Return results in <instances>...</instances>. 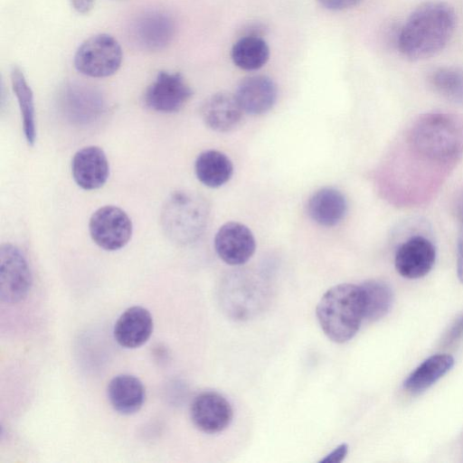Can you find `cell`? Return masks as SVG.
<instances>
[{
  "instance_id": "obj_1",
  "label": "cell",
  "mask_w": 463,
  "mask_h": 463,
  "mask_svg": "<svg viewBox=\"0 0 463 463\" xmlns=\"http://www.w3.org/2000/svg\"><path fill=\"white\" fill-rule=\"evenodd\" d=\"M455 10L447 3L435 1L419 5L406 19L398 35L400 52L419 61L441 52L454 34Z\"/></svg>"
},
{
  "instance_id": "obj_2",
  "label": "cell",
  "mask_w": 463,
  "mask_h": 463,
  "mask_svg": "<svg viewBox=\"0 0 463 463\" xmlns=\"http://www.w3.org/2000/svg\"><path fill=\"white\" fill-rule=\"evenodd\" d=\"M316 315L328 339L337 344L351 340L364 320L360 286L342 283L330 288L317 303Z\"/></svg>"
},
{
  "instance_id": "obj_3",
  "label": "cell",
  "mask_w": 463,
  "mask_h": 463,
  "mask_svg": "<svg viewBox=\"0 0 463 463\" xmlns=\"http://www.w3.org/2000/svg\"><path fill=\"white\" fill-rule=\"evenodd\" d=\"M209 213V205L202 195L191 191H176L163 206L162 228L173 241L188 244L203 233Z\"/></svg>"
},
{
  "instance_id": "obj_4",
  "label": "cell",
  "mask_w": 463,
  "mask_h": 463,
  "mask_svg": "<svg viewBox=\"0 0 463 463\" xmlns=\"http://www.w3.org/2000/svg\"><path fill=\"white\" fill-rule=\"evenodd\" d=\"M123 52L118 42L108 33H98L86 39L74 54L76 70L91 78H105L120 67Z\"/></svg>"
},
{
  "instance_id": "obj_5",
  "label": "cell",
  "mask_w": 463,
  "mask_h": 463,
  "mask_svg": "<svg viewBox=\"0 0 463 463\" xmlns=\"http://www.w3.org/2000/svg\"><path fill=\"white\" fill-rule=\"evenodd\" d=\"M29 264L19 248L4 243L0 249V296L7 304H16L28 295L32 287Z\"/></svg>"
},
{
  "instance_id": "obj_6",
  "label": "cell",
  "mask_w": 463,
  "mask_h": 463,
  "mask_svg": "<svg viewBox=\"0 0 463 463\" xmlns=\"http://www.w3.org/2000/svg\"><path fill=\"white\" fill-rule=\"evenodd\" d=\"M89 230L91 239L99 247L113 251L127 245L133 226L125 211L115 205H105L92 213Z\"/></svg>"
},
{
  "instance_id": "obj_7",
  "label": "cell",
  "mask_w": 463,
  "mask_h": 463,
  "mask_svg": "<svg viewBox=\"0 0 463 463\" xmlns=\"http://www.w3.org/2000/svg\"><path fill=\"white\" fill-rule=\"evenodd\" d=\"M175 24L168 14L149 10L138 14L131 23L129 37L140 50L158 52L167 47L174 39Z\"/></svg>"
},
{
  "instance_id": "obj_8",
  "label": "cell",
  "mask_w": 463,
  "mask_h": 463,
  "mask_svg": "<svg viewBox=\"0 0 463 463\" xmlns=\"http://www.w3.org/2000/svg\"><path fill=\"white\" fill-rule=\"evenodd\" d=\"M193 90L182 74L161 71L144 93L148 109L163 113L180 110L191 99Z\"/></svg>"
},
{
  "instance_id": "obj_9",
  "label": "cell",
  "mask_w": 463,
  "mask_h": 463,
  "mask_svg": "<svg viewBox=\"0 0 463 463\" xmlns=\"http://www.w3.org/2000/svg\"><path fill=\"white\" fill-rule=\"evenodd\" d=\"M194 425L201 431L214 434L224 430L232 422L231 403L216 392H203L194 397L190 407Z\"/></svg>"
},
{
  "instance_id": "obj_10",
  "label": "cell",
  "mask_w": 463,
  "mask_h": 463,
  "mask_svg": "<svg viewBox=\"0 0 463 463\" xmlns=\"http://www.w3.org/2000/svg\"><path fill=\"white\" fill-rule=\"evenodd\" d=\"M214 249L220 259L232 266L246 263L254 254L256 241L244 224L229 222L222 225L214 237Z\"/></svg>"
},
{
  "instance_id": "obj_11",
  "label": "cell",
  "mask_w": 463,
  "mask_h": 463,
  "mask_svg": "<svg viewBox=\"0 0 463 463\" xmlns=\"http://www.w3.org/2000/svg\"><path fill=\"white\" fill-rule=\"evenodd\" d=\"M436 260V249L426 237L414 235L403 241L394 256L397 272L406 279H415L427 275Z\"/></svg>"
},
{
  "instance_id": "obj_12",
  "label": "cell",
  "mask_w": 463,
  "mask_h": 463,
  "mask_svg": "<svg viewBox=\"0 0 463 463\" xmlns=\"http://www.w3.org/2000/svg\"><path fill=\"white\" fill-rule=\"evenodd\" d=\"M75 183L84 190L99 189L109 175V165L102 148L89 146L78 150L71 160Z\"/></svg>"
},
{
  "instance_id": "obj_13",
  "label": "cell",
  "mask_w": 463,
  "mask_h": 463,
  "mask_svg": "<svg viewBox=\"0 0 463 463\" xmlns=\"http://www.w3.org/2000/svg\"><path fill=\"white\" fill-rule=\"evenodd\" d=\"M277 96L275 82L265 75H253L243 79L235 92L243 112L250 115L268 112L274 106Z\"/></svg>"
},
{
  "instance_id": "obj_14",
  "label": "cell",
  "mask_w": 463,
  "mask_h": 463,
  "mask_svg": "<svg viewBox=\"0 0 463 463\" xmlns=\"http://www.w3.org/2000/svg\"><path fill=\"white\" fill-rule=\"evenodd\" d=\"M243 113L235 94L225 91L211 95L201 107L204 124L217 132L234 129L241 123Z\"/></svg>"
},
{
  "instance_id": "obj_15",
  "label": "cell",
  "mask_w": 463,
  "mask_h": 463,
  "mask_svg": "<svg viewBox=\"0 0 463 463\" xmlns=\"http://www.w3.org/2000/svg\"><path fill=\"white\" fill-rule=\"evenodd\" d=\"M153 317L150 312L139 306L126 309L118 318L114 326L117 343L125 348L143 345L153 332Z\"/></svg>"
},
{
  "instance_id": "obj_16",
  "label": "cell",
  "mask_w": 463,
  "mask_h": 463,
  "mask_svg": "<svg viewBox=\"0 0 463 463\" xmlns=\"http://www.w3.org/2000/svg\"><path fill=\"white\" fill-rule=\"evenodd\" d=\"M347 211L345 195L336 188L323 187L312 194L307 202V213L317 224L332 227L338 224Z\"/></svg>"
},
{
  "instance_id": "obj_17",
  "label": "cell",
  "mask_w": 463,
  "mask_h": 463,
  "mask_svg": "<svg viewBox=\"0 0 463 463\" xmlns=\"http://www.w3.org/2000/svg\"><path fill=\"white\" fill-rule=\"evenodd\" d=\"M108 397L113 409L120 414L130 415L138 411L146 399L142 382L130 374H118L108 386Z\"/></svg>"
},
{
  "instance_id": "obj_18",
  "label": "cell",
  "mask_w": 463,
  "mask_h": 463,
  "mask_svg": "<svg viewBox=\"0 0 463 463\" xmlns=\"http://www.w3.org/2000/svg\"><path fill=\"white\" fill-rule=\"evenodd\" d=\"M454 358L449 354H435L425 359L404 380L403 388L411 394H419L451 370Z\"/></svg>"
},
{
  "instance_id": "obj_19",
  "label": "cell",
  "mask_w": 463,
  "mask_h": 463,
  "mask_svg": "<svg viewBox=\"0 0 463 463\" xmlns=\"http://www.w3.org/2000/svg\"><path fill=\"white\" fill-rule=\"evenodd\" d=\"M197 179L205 186L218 188L225 184L232 176L233 165L231 159L218 150L202 152L194 162Z\"/></svg>"
},
{
  "instance_id": "obj_20",
  "label": "cell",
  "mask_w": 463,
  "mask_h": 463,
  "mask_svg": "<svg viewBox=\"0 0 463 463\" xmlns=\"http://www.w3.org/2000/svg\"><path fill=\"white\" fill-rule=\"evenodd\" d=\"M10 77L12 88L19 104L25 140L29 146H33L36 140V124L32 89L18 66L12 67Z\"/></svg>"
},
{
  "instance_id": "obj_21",
  "label": "cell",
  "mask_w": 463,
  "mask_h": 463,
  "mask_svg": "<svg viewBox=\"0 0 463 463\" xmlns=\"http://www.w3.org/2000/svg\"><path fill=\"white\" fill-rule=\"evenodd\" d=\"M231 57L238 68L244 71H256L269 61V48L261 37L246 35L233 44Z\"/></svg>"
},
{
  "instance_id": "obj_22",
  "label": "cell",
  "mask_w": 463,
  "mask_h": 463,
  "mask_svg": "<svg viewBox=\"0 0 463 463\" xmlns=\"http://www.w3.org/2000/svg\"><path fill=\"white\" fill-rule=\"evenodd\" d=\"M360 286L364 302V319L373 322L385 317L392 305V288L383 281L369 279Z\"/></svg>"
},
{
  "instance_id": "obj_23",
  "label": "cell",
  "mask_w": 463,
  "mask_h": 463,
  "mask_svg": "<svg viewBox=\"0 0 463 463\" xmlns=\"http://www.w3.org/2000/svg\"><path fill=\"white\" fill-rule=\"evenodd\" d=\"M432 89L443 98L463 104V69L440 67L430 75Z\"/></svg>"
},
{
  "instance_id": "obj_24",
  "label": "cell",
  "mask_w": 463,
  "mask_h": 463,
  "mask_svg": "<svg viewBox=\"0 0 463 463\" xmlns=\"http://www.w3.org/2000/svg\"><path fill=\"white\" fill-rule=\"evenodd\" d=\"M463 338V314L458 316L446 332L443 344L452 345Z\"/></svg>"
},
{
  "instance_id": "obj_25",
  "label": "cell",
  "mask_w": 463,
  "mask_h": 463,
  "mask_svg": "<svg viewBox=\"0 0 463 463\" xmlns=\"http://www.w3.org/2000/svg\"><path fill=\"white\" fill-rule=\"evenodd\" d=\"M362 0H317L326 9L343 11L357 5Z\"/></svg>"
},
{
  "instance_id": "obj_26",
  "label": "cell",
  "mask_w": 463,
  "mask_h": 463,
  "mask_svg": "<svg viewBox=\"0 0 463 463\" xmlns=\"http://www.w3.org/2000/svg\"><path fill=\"white\" fill-rule=\"evenodd\" d=\"M348 452V445L346 443H342L337 446L334 450H332L329 454H327L324 458H322L320 463H339L341 462L346 456Z\"/></svg>"
},
{
  "instance_id": "obj_27",
  "label": "cell",
  "mask_w": 463,
  "mask_h": 463,
  "mask_svg": "<svg viewBox=\"0 0 463 463\" xmlns=\"http://www.w3.org/2000/svg\"><path fill=\"white\" fill-rule=\"evenodd\" d=\"M457 274L459 281L463 283V225H460L457 242Z\"/></svg>"
},
{
  "instance_id": "obj_28",
  "label": "cell",
  "mask_w": 463,
  "mask_h": 463,
  "mask_svg": "<svg viewBox=\"0 0 463 463\" xmlns=\"http://www.w3.org/2000/svg\"><path fill=\"white\" fill-rule=\"evenodd\" d=\"M71 4L77 13L86 14L92 9L94 0H71Z\"/></svg>"
},
{
  "instance_id": "obj_29",
  "label": "cell",
  "mask_w": 463,
  "mask_h": 463,
  "mask_svg": "<svg viewBox=\"0 0 463 463\" xmlns=\"http://www.w3.org/2000/svg\"><path fill=\"white\" fill-rule=\"evenodd\" d=\"M455 211L460 225H463V190L456 199Z\"/></svg>"
}]
</instances>
